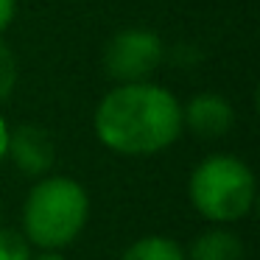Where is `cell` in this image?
<instances>
[{"label": "cell", "mask_w": 260, "mask_h": 260, "mask_svg": "<svg viewBox=\"0 0 260 260\" xmlns=\"http://www.w3.org/2000/svg\"><path fill=\"white\" fill-rule=\"evenodd\" d=\"M95 135L115 154L151 157L182 135V107L157 84H120L98 104Z\"/></svg>", "instance_id": "cell-1"}, {"label": "cell", "mask_w": 260, "mask_h": 260, "mask_svg": "<svg viewBox=\"0 0 260 260\" xmlns=\"http://www.w3.org/2000/svg\"><path fill=\"white\" fill-rule=\"evenodd\" d=\"M6 157L14 159L23 174L28 176H42L53 168L56 162V143L42 126L23 123L14 132H9V146Z\"/></svg>", "instance_id": "cell-5"}, {"label": "cell", "mask_w": 260, "mask_h": 260, "mask_svg": "<svg viewBox=\"0 0 260 260\" xmlns=\"http://www.w3.org/2000/svg\"><path fill=\"white\" fill-rule=\"evenodd\" d=\"M120 260H187V257H185V249L171 238L146 235L132 243Z\"/></svg>", "instance_id": "cell-8"}, {"label": "cell", "mask_w": 260, "mask_h": 260, "mask_svg": "<svg viewBox=\"0 0 260 260\" xmlns=\"http://www.w3.org/2000/svg\"><path fill=\"white\" fill-rule=\"evenodd\" d=\"M235 123V112H232L230 101L215 92H202V95L190 98L185 109H182V126L199 135L202 140H215L224 137Z\"/></svg>", "instance_id": "cell-6"}, {"label": "cell", "mask_w": 260, "mask_h": 260, "mask_svg": "<svg viewBox=\"0 0 260 260\" xmlns=\"http://www.w3.org/2000/svg\"><path fill=\"white\" fill-rule=\"evenodd\" d=\"M31 260H64L59 249H42L40 254H31Z\"/></svg>", "instance_id": "cell-12"}, {"label": "cell", "mask_w": 260, "mask_h": 260, "mask_svg": "<svg viewBox=\"0 0 260 260\" xmlns=\"http://www.w3.org/2000/svg\"><path fill=\"white\" fill-rule=\"evenodd\" d=\"M6 146H9V129L3 123V118H0V159L6 157Z\"/></svg>", "instance_id": "cell-13"}, {"label": "cell", "mask_w": 260, "mask_h": 260, "mask_svg": "<svg viewBox=\"0 0 260 260\" xmlns=\"http://www.w3.org/2000/svg\"><path fill=\"white\" fill-rule=\"evenodd\" d=\"M0 260H31V243L17 230L0 226Z\"/></svg>", "instance_id": "cell-9"}, {"label": "cell", "mask_w": 260, "mask_h": 260, "mask_svg": "<svg viewBox=\"0 0 260 260\" xmlns=\"http://www.w3.org/2000/svg\"><path fill=\"white\" fill-rule=\"evenodd\" d=\"M185 257L187 260H243V243L235 232L224 230V226H213V230H204L202 235L193 238Z\"/></svg>", "instance_id": "cell-7"}, {"label": "cell", "mask_w": 260, "mask_h": 260, "mask_svg": "<svg viewBox=\"0 0 260 260\" xmlns=\"http://www.w3.org/2000/svg\"><path fill=\"white\" fill-rule=\"evenodd\" d=\"M17 84V56L14 51L0 40V101H6Z\"/></svg>", "instance_id": "cell-10"}, {"label": "cell", "mask_w": 260, "mask_h": 260, "mask_svg": "<svg viewBox=\"0 0 260 260\" xmlns=\"http://www.w3.org/2000/svg\"><path fill=\"white\" fill-rule=\"evenodd\" d=\"M14 12H17V0H0V34L14 20Z\"/></svg>", "instance_id": "cell-11"}, {"label": "cell", "mask_w": 260, "mask_h": 260, "mask_svg": "<svg viewBox=\"0 0 260 260\" xmlns=\"http://www.w3.org/2000/svg\"><path fill=\"white\" fill-rule=\"evenodd\" d=\"M90 215L87 190L70 176H48L31 187L23 207V226L31 246L62 249L79 238Z\"/></svg>", "instance_id": "cell-2"}, {"label": "cell", "mask_w": 260, "mask_h": 260, "mask_svg": "<svg viewBox=\"0 0 260 260\" xmlns=\"http://www.w3.org/2000/svg\"><path fill=\"white\" fill-rule=\"evenodd\" d=\"M190 202L213 224H232L254 204V174L232 154H213L190 174Z\"/></svg>", "instance_id": "cell-3"}, {"label": "cell", "mask_w": 260, "mask_h": 260, "mask_svg": "<svg viewBox=\"0 0 260 260\" xmlns=\"http://www.w3.org/2000/svg\"><path fill=\"white\" fill-rule=\"evenodd\" d=\"M165 45L148 28H123L104 48V68L120 84L146 81L162 64Z\"/></svg>", "instance_id": "cell-4"}]
</instances>
